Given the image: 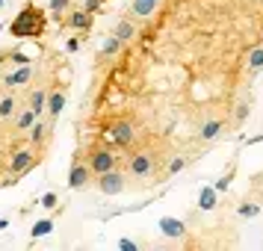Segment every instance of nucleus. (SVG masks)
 Masks as SVG:
<instances>
[{
  "label": "nucleus",
  "mask_w": 263,
  "mask_h": 251,
  "mask_svg": "<svg viewBox=\"0 0 263 251\" xmlns=\"http://www.w3.org/2000/svg\"><path fill=\"white\" fill-rule=\"evenodd\" d=\"M12 36L15 38H33V36H42V30H45V12L36 9V6H27L21 9V15L12 21Z\"/></svg>",
  "instance_id": "1"
},
{
  "label": "nucleus",
  "mask_w": 263,
  "mask_h": 251,
  "mask_svg": "<svg viewBox=\"0 0 263 251\" xmlns=\"http://www.w3.org/2000/svg\"><path fill=\"white\" fill-rule=\"evenodd\" d=\"M86 163H89V168H92V175H104V171H112V168L119 166V157L112 154L109 148H95Z\"/></svg>",
  "instance_id": "2"
},
{
  "label": "nucleus",
  "mask_w": 263,
  "mask_h": 251,
  "mask_svg": "<svg viewBox=\"0 0 263 251\" xmlns=\"http://www.w3.org/2000/svg\"><path fill=\"white\" fill-rule=\"evenodd\" d=\"M107 139H109L112 145H119V148H127V145L136 139V133H133V124H127V121H116V124H109Z\"/></svg>",
  "instance_id": "3"
},
{
  "label": "nucleus",
  "mask_w": 263,
  "mask_h": 251,
  "mask_svg": "<svg viewBox=\"0 0 263 251\" xmlns=\"http://www.w3.org/2000/svg\"><path fill=\"white\" fill-rule=\"evenodd\" d=\"M33 166H36V151H33V148H18L12 154V160H9L12 175H27Z\"/></svg>",
  "instance_id": "4"
},
{
  "label": "nucleus",
  "mask_w": 263,
  "mask_h": 251,
  "mask_svg": "<svg viewBox=\"0 0 263 251\" xmlns=\"http://www.w3.org/2000/svg\"><path fill=\"white\" fill-rule=\"evenodd\" d=\"M98 189L104 192V195H119V192H124V175L116 171V168L98 175Z\"/></svg>",
  "instance_id": "5"
},
{
  "label": "nucleus",
  "mask_w": 263,
  "mask_h": 251,
  "mask_svg": "<svg viewBox=\"0 0 263 251\" xmlns=\"http://www.w3.org/2000/svg\"><path fill=\"white\" fill-rule=\"evenodd\" d=\"M89 180H92V168H89V163H83V160H74L71 171H68V186H71V189H83Z\"/></svg>",
  "instance_id": "6"
},
{
  "label": "nucleus",
  "mask_w": 263,
  "mask_h": 251,
  "mask_svg": "<svg viewBox=\"0 0 263 251\" xmlns=\"http://www.w3.org/2000/svg\"><path fill=\"white\" fill-rule=\"evenodd\" d=\"M154 171V157L151 154H133L130 157V175H136V178H148Z\"/></svg>",
  "instance_id": "7"
},
{
  "label": "nucleus",
  "mask_w": 263,
  "mask_h": 251,
  "mask_svg": "<svg viewBox=\"0 0 263 251\" xmlns=\"http://www.w3.org/2000/svg\"><path fill=\"white\" fill-rule=\"evenodd\" d=\"M160 230H163V237L180 239L183 234H186V225H183L180 219H172V216H163V219H160Z\"/></svg>",
  "instance_id": "8"
},
{
  "label": "nucleus",
  "mask_w": 263,
  "mask_h": 251,
  "mask_svg": "<svg viewBox=\"0 0 263 251\" xmlns=\"http://www.w3.org/2000/svg\"><path fill=\"white\" fill-rule=\"evenodd\" d=\"M30 77H33V68H30V65H21V68H18V71H12V74H6V86H27L30 83Z\"/></svg>",
  "instance_id": "9"
},
{
  "label": "nucleus",
  "mask_w": 263,
  "mask_h": 251,
  "mask_svg": "<svg viewBox=\"0 0 263 251\" xmlns=\"http://www.w3.org/2000/svg\"><path fill=\"white\" fill-rule=\"evenodd\" d=\"M62 107H65V92L62 89H53V92H48V112L57 119L62 112Z\"/></svg>",
  "instance_id": "10"
},
{
  "label": "nucleus",
  "mask_w": 263,
  "mask_h": 251,
  "mask_svg": "<svg viewBox=\"0 0 263 251\" xmlns=\"http://www.w3.org/2000/svg\"><path fill=\"white\" fill-rule=\"evenodd\" d=\"M216 201H219V192H216V186H204V189L198 192V207H201V210H213Z\"/></svg>",
  "instance_id": "11"
},
{
  "label": "nucleus",
  "mask_w": 263,
  "mask_h": 251,
  "mask_svg": "<svg viewBox=\"0 0 263 251\" xmlns=\"http://www.w3.org/2000/svg\"><path fill=\"white\" fill-rule=\"evenodd\" d=\"M68 24H71L74 30H89V27H92V15L86 12V9H80V12H71Z\"/></svg>",
  "instance_id": "12"
},
{
  "label": "nucleus",
  "mask_w": 263,
  "mask_h": 251,
  "mask_svg": "<svg viewBox=\"0 0 263 251\" xmlns=\"http://www.w3.org/2000/svg\"><path fill=\"white\" fill-rule=\"evenodd\" d=\"M45 101H48V92H45V89H39V92H33V101H30V109H33L36 115H42V112H45Z\"/></svg>",
  "instance_id": "13"
},
{
  "label": "nucleus",
  "mask_w": 263,
  "mask_h": 251,
  "mask_svg": "<svg viewBox=\"0 0 263 251\" xmlns=\"http://www.w3.org/2000/svg\"><path fill=\"white\" fill-rule=\"evenodd\" d=\"M36 124V112L33 109H21L18 112V130H30Z\"/></svg>",
  "instance_id": "14"
},
{
  "label": "nucleus",
  "mask_w": 263,
  "mask_h": 251,
  "mask_svg": "<svg viewBox=\"0 0 263 251\" xmlns=\"http://www.w3.org/2000/svg\"><path fill=\"white\" fill-rule=\"evenodd\" d=\"M50 230H53V219H39L36 225H33V239H39V237H48Z\"/></svg>",
  "instance_id": "15"
},
{
  "label": "nucleus",
  "mask_w": 263,
  "mask_h": 251,
  "mask_svg": "<svg viewBox=\"0 0 263 251\" xmlns=\"http://www.w3.org/2000/svg\"><path fill=\"white\" fill-rule=\"evenodd\" d=\"M154 9H157L154 0H133V15H142V18H145V15L154 12Z\"/></svg>",
  "instance_id": "16"
},
{
  "label": "nucleus",
  "mask_w": 263,
  "mask_h": 251,
  "mask_svg": "<svg viewBox=\"0 0 263 251\" xmlns=\"http://www.w3.org/2000/svg\"><path fill=\"white\" fill-rule=\"evenodd\" d=\"M15 112V98L12 95H3L0 98V119H9Z\"/></svg>",
  "instance_id": "17"
},
{
  "label": "nucleus",
  "mask_w": 263,
  "mask_h": 251,
  "mask_svg": "<svg viewBox=\"0 0 263 251\" xmlns=\"http://www.w3.org/2000/svg\"><path fill=\"white\" fill-rule=\"evenodd\" d=\"M219 130H222V121H207L201 127V139H216Z\"/></svg>",
  "instance_id": "18"
},
{
  "label": "nucleus",
  "mask_w": 263,
  "mask_h": 251,
  "mask_svg": "<svg viewBox=\"0 0 263 251\" xmlns=\"http://www.w3.org/2000/svg\"><path fill=\"white\" fill-rule=\"evenodd\" d=\"M121 45H124V42L112 36V38H107V42H104V48H101V50H104V56H112V53H119V50H121Z\"/></svg>",
  "instance_id": "19"
},
{
  "label": "nucleus",
  "mask_w": 263,
  "mask_h": 251,
  "mask_svg": "<svg viewBox=\"0 0 263 251\" xmlns=\"http://www.w3.org/2000/svg\"><path fill=\"white\" fill-rule=\"evenodd\" d=\"M130 36H133V24H130V21H119V27H116V38L127 42Z\"/></svg>",
  "instance_id": "20"
},
{
  "label": "nucleus",
  "mask_w": 263,
  "mask_h": 251,
  "mask_svg": "<svg viewBox=\"0 0 263 251\" xmlns=\"http://www.w3.org/2000/svg\"><path fill=\"white\" fill-rule=\"evenodd\" d=\"M249 65L254 68V71H260V68H263V48H254V50H251Z\"/></svg>",
  "instance_id": "21"
},
{
  "label": "nucleus",
  "mask_w": 263,
  "mask_h": 251,
  "mask_svg": "<svg viewBox=\"0 0 263 251\" xmlns=\"http://www.w3.org/2000/svg\"><path fill=\"white\" fill-rule=\"evenodd\" d=\"M239 216H242V219L260 216V204H242V207H239Z\"/></svg>",
  "instance_id": "22"
},
{
  "label": "nucleus",
  "mask_w": 263,
  "mask_h": 251,
  "mask_svg": "<svg viewBox=\"0 0 263 251\" xmlns=\"http://www.w3.org/2000/svg\"><path fill=\"white\" fill-rule=\"evenodd\" d=\"M45 127H42V124H33V127H30V139H33V142H42V139H45Z\"/></svg>",
  "instance_id": "23"
},
{
  "label": "nucleus",
  "mask_w": 263,
  "mask_h": 251,
  "mask_svg": "<svg viewBox=\"0 0 263 251\" xmlns=\"http://www.w3.org/2000/svg\"><path fill=\"white\" fill-rule=\"evenodd\" d=\"M68 3H71V0H50V12H53V15L65 12V9H68Z\"/></svg>",
  "instance_id": "24"
},
{
  "label": "nucleus",
  "mask_w": 263,
  "mask_h": 251,
  "mask_svg": "<svg viewBox=\"0 0 263 251\" xmlns=\"http://www.w3.org/2000/svg\"><path fill=\"white\" fill-rule=\"evenodd\" d=\"M183 166H186V160H183V157H175V160H172V166H168V175H178Z\"/></svg>",
  "instance_id": "25"
},
{
  "label": "nucleus",
  "mask_w": 263,
  "mask_h": 251,
  "mask_svg": "<svg viewBox=\"0 0 263 251\" xmlns=\"http://www.w3.org/2000/svg\"><path fill=\"white\" fill-rule=\"evenodd\" d=\"M42 207H57V192H45V195H42Z\"/></svg>",
  "instance_id": "26"
},
{
  "label": "nucleus",
  "mask_w": 263,
  "mask_h": 251,
  "mask_svg": "<svg viewBox=\"0 0 263 251\" xmlns=\"http://www.w3.org/2000/svg\"><path fill=\"white\" fill-rule=\"evenodd\" d=\"M86 12L92 15V12H98V9H101V0H86V6H83Z\"/></svg>",
  "instance_id": "27"
},
{
  "label": "nucleus",
  "mask_w": 263,
  "mask_h": 251,
  "mask_svg": "<svg viewBox=\"0 0 263 251\" xmlns=\"http://www.w3.org/2000/svg\"><path fill=\"white\" fill-rule=\"evenodd\" d=\"M228 186H231V175H225V178H222L219 183H216V192H225Z\"/></svg>",
  "instance_id": "28"
},
{
  "label": "nucleus",
  "mask_w": 263,
  "mask_h": 251,
  "mask_svg": "<svg viewBox=\"0 0 263 251\" xmlns=\"http://www.w3.org/2000/svg\"><path fill=\"white\" fill-rule=\"evenodd\" d=\"M119 248H124V251H133V248H136V242H130V239H121V242H119Z\"/></svg>",
  "instance_id": "29"
},
{
  "label": "nucleus",
  "mask_w": 263,
  "mask_h": 251,
  "mask_svg": "<svg viewBox=\"0 0 263 251\" xmlns=\"http://www.w3.org/2000/svg\"><path fill=\"white\" fill-rule=\"evenodd\" d=\"M3 227H9V222H6V219H0V230H3Z\"/></svg>",
  "instance_id": "30"
},
{
  "label": "nucleus",
  "mask_w": 263,
  "mask_h": 251,
  "mask_svg": "<svg viewBox=\"0 0 263 251\" xmlns=\"http://www.w3.org/2000/svg\"><path fill=\"white\" fill-rule=\"evenodd\" d=\"M154 3H160V0H154Z\"/></svg>",
  "instance_id": "31"
},
{
  "label": "nucleus",
  "mask_w": 263,
  "mask_h": 251,
  "mask_svg": "<svg viewBox=\"0 0 263 251\" xmlns=\"http://www.w3.org/2000/svg\"><path fill=\"white\" fill-rule=\"evenodd\" d=\"M260 213H263V210H260Z\"/></svg>",
  "instance_id": "32"
}]
</instances>
